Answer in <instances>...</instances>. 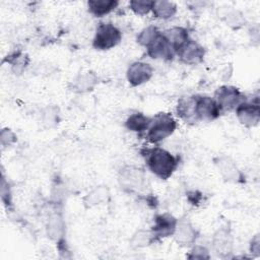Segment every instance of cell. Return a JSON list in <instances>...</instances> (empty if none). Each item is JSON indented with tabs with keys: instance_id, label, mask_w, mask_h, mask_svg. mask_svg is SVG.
I'll return each instance as SVG.
<instances>
[{
	"instance_id": "10",
	"label": "cell",
	"mask_w": 260,
	"mask_h": 260,
	"mask_svg": "<svg viewBox=\"0 0 260 260\" xmlns=\"http://www.w3.org/2000/svg\"><path fill=\"white\" fill-rule=\"evenodd\" d=\"M235 111L239 122L246 127H255L260 122V106L258 100L256 102L246 100Z\"/></svg>"
},
{
	"instance_id": "2",
	"label": "cell",
	"mask_w": 260,
	"mask_h": 260,
	"mask_svg": "<svg viewBox=\"0 0 260 260\" xmlns=\"http://www.w3.org/2000/svg\"><path fill=\"white\" fill-rule=\"evenodd\" d=\"M177 128V122L170 113H158L151 117L146 138L151 143H158L171 136Z\"/></svg>"
},
{
	"instance_id": "15",
	"label": "cell",
	"mask_w": 260,
	"mask_h": 260,
	"mask_svg": "<svg viewBox=\"0 0 260 260\" xmlns=\"http://www.w3.org/2000/svg\"><path fill=\"white\" fill-rule=\"evenodd\" d=\"M47 235L54 241L58 246L64 244V236L66 233V224L63 219V216L59 212L52 213L47 220Z\"/></svg>"
},
{
	"instance_id": "19",
	"label": "cell",
	"mask_w": 260,
	"mask_h": 260,
	"mask_svg": "<svg viewBox=\"0 0 260 260\" xmlns=\"http://www.w3.org/2000/svg\"><path fill=\"white\" fill-rule=\"evenodd\" d=\"M119 2L117 0H89L87 1V8L90 14L95 17H103L111 13L117 6Z\"/></svg>"
},
{
	"instance_id": "26",
	"label": "cell",
	"mask_w": 260,
	"mask_h": 260,
	"mask_svg": "<svg viewBox=\"0 0 260 260\" xmlns=\"http://www.w3.org/2000/svg\"><path fill=\"white\" fill-rule=\"evenodd\" d=\"M159 32V30L157 29V27L153 26V25H149L145 28H143L137 36L136 41L137 43L142 46V47H146L153 39L154 37Z\"/></svg>"
},
{
	"instance_id": "25",
	"label": "cell",
	"mask_w": 260,
	"mask_h": 260,
	"mask_svg": "<svg viewBox=\"0 0 260 260\" xmlns=\"http://www.w3.org/2000/svg\"><path fill=\"white\" fill-rule=\"evenodd\" d=\"M153 5L152 0H132L129 2L130 10L137 15H146L151 12Z\"/></svg>"
},
{
	"instance_id": "30",
	"label": "cell",
	"mask_w": 260,
	"mask_h": 260,
	"mask_svg": "<svg viewBox=\"0 0 260 260\" xmlns=\"http://www.w3.org/2000/svg\"><path fill=\"white\" fill-rule=\"evenodd\" d=\"M189 259H209V251L205 246L201 245H194L188 255Z\"/></svg>"
},
{
	"instance_id": "32",
	"label": "cell",
	"mask_w": 260,
	"mask_h": 260,
	"mask_svg": "<svg viewBox=\"0 0 260 260\" xmlns=\"http://www.w3.org/2000/svg\"><path fill=\"white\" fill-rule=\"evenodd\" d=\"M250 252L255 256L260 255V238L259 234H256L250 242Z\"/></svg>"
},
{
	"instance_id": "5",
	"label": "cell",
	"mask_w": 260,
	"mask_h": 260,
	"mask_svg": "<svg viewBox=\"0 0 260 260\" xmlns=\"http://www.w3.org/2000/svg\"><path fill=\"white\" fill-rule=\"evenodd\" d=\"M194 101L197 121L211 122L216 120L222 114L216 101L212 96L206 94H195Z\"/></svg>"
},
{
	"instance_id": "9",
	"label": "cell",
	"mask_w": 260,
	"mask_h": 260,
	"mask_svg": "<svg viewBox=\"0 0 260 260\" xmlns=\"http://www.w3.org/2000/svg\"><path fill=\"white\" fill-rule=\"evenodd\" d=\"M178 219L170 213H159L153 218V224L151 226V234L153 241H158L174 235Z\"/></svg>"
},
{
	"instance_id": "12",
	"label": "cell",
	"mask_w": 260,
	"mask_h": 260,
	"mask_svg": "<svg viewBox=\"0 0 260 260\" xmlns=\"http://www.w3.org/2000/svg\"><path fill=\"white\" fill-rule=\"evenodd\" d=\"M153 75V68L150 64L143 61H136L130 64L127 69L126 77L132 86H139L147 81Z\"/></svg>"
},
{
	"instance_id": "14",
	"label": "cell",
	"mask_w": 260,
	"mask_h": 260,
	"mask_svg": "<svg viewBox=\"0 0 260 260\" xmlns=\"http://www.w3.org/2000/svg\"><path fill=\"white\" fill-rule=\"evenodd\" d=\"M173 236L179 245L189 247L195 244L198 237V231L189 220L178 219V223Z\"/></svg>"
},
{
	"instance_id": "3",
	"label": "cell",
	"mask_w": 260,
	"mask_h": 260,
	"mask_svg": "<svg viewBox=\"0 0 260 260\" xmlns=\"http://www.w3.org/2000/svg\"><path fill=\"white\" fill-rule=\"evenodd\" d=\"M122 41V31L112 22H100L95 28L92 47L99 51L110 50Z\"/></svg>"
},
{
	"instance_id": "16",
	"label": "cell",
	"mask_w": 260,
	"mask_h": 260,
	"mask_svg": "<svg viewBox=\"0 0 260 260\" xmlns=\"http://www.w3.org/2000/svg\"><path fill=\"white\" fill-rule=\"evenodd\" d=\"M98 82V75L92 71H86L73 78V80L70 82V89L78 93L88 92L95 87Z\"/></svg>"
},
{
	"instance_id": "13",
	"label": "cell",
	"mask_w": 260,
	"mask_h": 260,
	"mask_svg": "<svg viewBox=\"0 0 260 260\" xmlns=\"http://www.w3.org/2000/svg\"><path fill=\"white\" fill-rule=\"evenodd\" d=\"M214 164L224 181L230 183L243 182V174L231 157L225 155L218 156L214 159Z\"/></svg>"
},
{
	"instance_id": "18",
	"label": "cell",
	"mask_w": 260,
	"mask_h": 260,
	"mask_svg": "<svg viewBox=\"0 0 260 260\" xmlns=\"http://www.w3.org/2000/svg\"><path fill=\"white\" fill-rule=\"evenodd\" d=\"M162 35L175 49L176 54L177 51L190 39L189 31L187 28L183 26H173L162 31Z\"/></svg>"
},
{
	"instance_id": "27",
	"label": "cell",
	"mask_w": 260,
	"mask_h": 260,
	"mask_svg": "<svg viewBox=\"0 0 260 260\" xmlns=\"http://www.w3.org/2000/svg\"><path fill=\"white\" fill-rule=\"evenodd\" d=\"M59 112L55 106H48L42 113V121L47 127H53L58 123Z\"/></svg>"
},
{
	"instance_id": "4",
	"label": "cell",
	"mask_w": 260,
	"mask_h": 260,
	"mask_svg": "<svg viewBox=\"0 0 260 260\" xmlns=\"http://www.w3.org/2000/svg\"><path fill=\"white\" fill-rule=\"evenodd\" d=\"M213 99L216 101L221 112L236 110L239 105L247 100L246 95L236 86L221 85L214 91Z\"/></svg>"
},
{
	"instance_id": "20",
	"label": "cell",
	"mask_w": 260,
	"mask_h": 260,
	"mask_svg": "<svg viewBox=\"0 0 260 260\" xmlns=\"http://www.w3.org/2000/svg\"><path fill=\"white\" fill-rule=\"evenodd\" d=\"M151 121V117H148L144 115L143 113L136 112L134 114H131L125 121V127L136 133H143L146 132V130L149 127Z\"/></svg>"
},
{
	"instance_id": "21",
	"label": "cell",
	"mask_w": 260,
	"mask_h": 260,
	"mask_svg": "<svg viewBox=\"0 0 260 260\" xmlns=\"http://www.w3.org/2000/svg\"><path fill=\"white\" fill-rule=\"evenodd\" d=\"M151 12L155 18L167 20L175 16V14L177 13V5L173 1H153Z\"/></svg>"
},
{
	"instance_id": "17",
	"label": "cell",
	"mask_w": 260,
	"mask_h": 260,
	"mask_svg": "<svg viewBox=\"0 0 260 260\" xmlns=\"http://www.w3.org/2000/svg\"><path fill=\"white\" fill-rule=\"evenodd\" d=\"M176 112L178 117L188 124H194L198 122L195 114L194 95L181 96L178 101Z\"/></svg>"
},
{
	"instance_id": "24",
	"label": "cell",
	"mask_w": 260,
	"mask_h": 260,
	"mask_svg": "<svg viewBox=\"0 0 260 260\" xmlns=\"http://www.w3.org/2000/svg\"><path fill=\"white\" fill-rule=\"evenodd\" d=\"M152 242L154 241L150 231L139 230L132 236L130 240V245L133 248H143L148 246Z\"/></svg>"
},
{
	"instance_id": "7",
	"label": "cell",
	"mask_w": 260,
	"mask_h": 260,
	"mask_svg": "<svg viewBox=\"0 0 260 260\" xmlns=\"http://www.w3.org/2000/svg\"><path fill=\"white\" fill-rule=\"evenodd\" d=\"M146 54L152 59L171 61L176 56V51L162 35V31L154 37V39L145 47Z\"/></svg>"
},
{
	"instance_id": "29",
	"label": "cell",
	"mask_w": 260,
	"mask_h": 260,
	"mask_svg": "<svg viewBox=\"0 0 260 260\" xmlns=\"http://www.w3.org/2000/svg\"><path fill=\"white\" fill-rule=\"evenodd\" d=\"M17 140L16 134L9 128H3L0 132V142L1 145L6 147L14 144Z\"/></svg>"
},
{
	"instance_id": "11",
	"label": "cell",
	"mask_w": 260,
	"mask_h": 260,
	"mask_svg": "<svg viewBox=\"0 0 260 260\" xmlns=\"http://www.w3.org/2000/svg\"><path fill=\"white\" fill-rule=\"evenodd\" d=\"M212 248L221 258H228L233 253L234 239L231 230L226 226L219 228L212 236Z\"/></svg>"
},
{
	"instance_id": "31",
	"label": "cell",
	"mask_w": 260,
	"mask_h": 260,
	"mask_svg": "<svg viewBox=\"0 0 260 260\" xmlns=\"http://www.w3.org/2000/svg\"><path fill=\"white\" fill-rule=\"evenodd\" d=\"M1 195H2V200L5 204H10L11 203V194H10V190H9V186L8 184L6 185L5 179L4 177L2 178V188H1Z\"/></svg>"
},
{
	"instance_id": "6",
	"label": "cell",
	"mask_w": 260,
	"mask_h": 260,
	"mask_svg": "<svg viewBox=\"0 0 260 260\" xmlns=\"http://www.w3.org/2000/svg\"><path fill=\"white\" fill-rule=\"evenodd\" d=\"M145 176L141 169L128 166L120 171L119 183L128 192H139L145 188Z\"/></svg>"
},
{
	"instance_id": "22",
	"label": "cell",
	"mask_w": 260,
	"mask_h": 260,
	"mask_svg": "<svg viewBox=\"0 0 260 260\" xmlns=\"http://www.w3.org/2000/svg\"><path fill=\"white\" fill-rule=\"evenodd\" d=\"M109 197L110 192L107 186H96L83 198V202L86 207L90 208L107 201Z\"/></svg>"
},
{
	"instance_id": "23",
	"label": "cell",
	"mask_w": 260,
	"mask_h": 260,
	"mask_svg": "<svg viewBox=\"0 0 260 260\" xmlns=\"http://www.w3.org/2000/svg\"><path fill=\"white\" fill-rule=\"evenodd\" d=\"M7 57H8L7 62L9 64H11L12 70L14 71L15 74H20L21 72H23V70L25 69V67L28 64V57H27V55L23 54L20 51L13 52L11 55H9Z\"/></svg>"
},
{
	"instance_id": "8",
	"label": "cell",
	"mask_w": 260,
	"mask_h": 260,
	"mask_svg": "<svg viewBox=\"0 0 260 260\" xmlns=\"http://www.w3.org/2000/svg\"><path fill=\"white\" fill-rule=\"evenodd\" d=\"M205 48L196 41L189 39L178 51L176 56L186 65H198L203 62L205 57Z\"/></svg>"
},
{
	"instance_id": "1",
	"label": "cell",
	"mask_w": 260,
	"mask_h": 260,
	"mask_svg": "<svg viewBox=\"0 0 260 260\" xmlns=\"http://www.w3.org/2000/svg\"><path fill=\"white\" fill-rule=\"evenodd\" d=\"M141 154L145 159L148 170L161 180L169 179L179 165L177 156L158 146L144 148L141 150Z\"/></svg>"
},
{
	"instance_id": "28",
	"label": "cell",
	"mask_w": 260,
	"mask_h": 260,
	"mask_svg": "<svg viewBox=\"0 0 260 260\" xmlns=\"http://www.w3.org/2000/svg\"><path fill=\"white\" fill-rule=\"evenodd\" d=\"M225 22L232 28L238 29L245 23V17L239 10H232L225 16Z\"/></svg>"
}]
</instances>
